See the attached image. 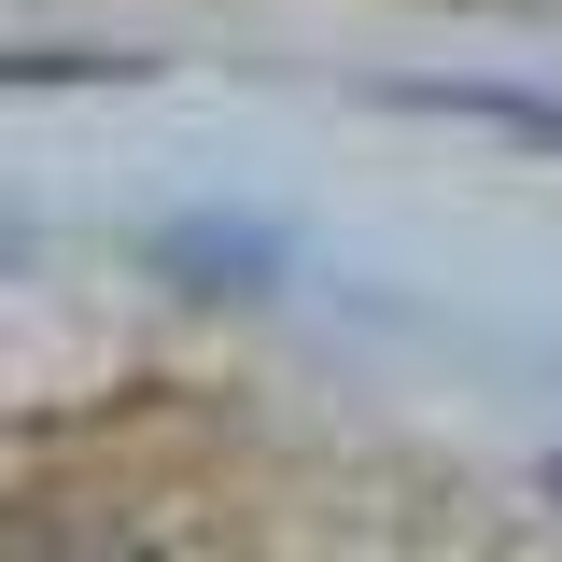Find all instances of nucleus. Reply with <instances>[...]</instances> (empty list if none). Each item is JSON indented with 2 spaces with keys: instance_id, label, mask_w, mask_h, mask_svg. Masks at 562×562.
I'll return each mask as SVG.
<instances>
[{
  "instance_id": "2",
  "label": "nucleus",
  "mask_w": 562,
  "mask_h": 562,
  "mask_svg": "<svg viewBox=\"0 0 562 562\" xmlns=\"http://www.w3.org/2000/svg\"><path fill=\"white\" fill-rule=\"evenodd\" d=\"M408 113H479V127H520V140H562V99H506V85H394Z\"/></svg>"
},
{
  "instance_id": "1",
  "label": "nucleus",
  "mask_w": 562,
  "mask_h": 562,
  "mask_svg": "<svg viewBox=\"0 0 562 562\" xmlns=\"http://www.w3.org/2000/svg\"><path fill=\"white\" fill-rule=\"evenodd\" d=\"M0 562H239V520L211 492H155V479H70L29 492L0 520Z\"/></svg>"
}]
</instances>
